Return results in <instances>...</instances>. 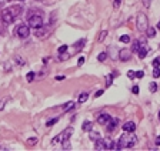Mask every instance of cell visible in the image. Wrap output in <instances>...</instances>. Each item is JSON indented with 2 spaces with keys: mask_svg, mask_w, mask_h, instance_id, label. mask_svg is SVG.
<instances>
[{
  "mask_svg": "<svg viewBox=\"0 0 160 151\" xmlns=\"http://www.w3.org/2000/svg\"><path fill=\"white\" fill-rule=\"evenodd\" d=\"M136 143H137V137L136 135H126L124 134V135L120 137L117 146H119V150H121V148H133Z\"/></svg>",
  "mask_w": 160,
  "mask_h": 151,
  "instance_id": "1",
  "label": "cell"
},
{
  "mask_svg": "<svg viewBox=\"0 0 160 151\" xmlns=\"http://www.w3.org/2000/svg\"><path fill=\"white\" fill-rule=\"evenodd\" d=\"M136 26H137V30H140V32H146L149 29V19H147V16L144 13H139L137 14Z\"/></svg>",
  "mask_w": 160,
  "mask_h": 151,
  "instance_id": "2",
  "label": "cell"
},
{
  "mask_svg": "<svg viewBox=\"0 0 160 151\" xmlns=\"http://www.w3.org/2000/svg\"><path fill=\"white\" fill-rule=\"evenodd\" d=\"M29 27L30 29H35V30H39L43 27V24H44V22H43V17L39 16V14H35V16H30L29 17Z\"/></svg>",
  "mask_w": 160,
  "mask_h": 151,
  "instance_id": "3",
  "label": "cell"
},
{
  "mask_svg": "<svg viewBox=\"0 0 160 151\" xmlns=\"http://www.w3.org/2000/svg\"><path fill=\"white\" fill-rule=\"evenodd\" d=\"M16 33H17V36L20 38H27L30 36V27H29V24H20L17 27Z\"/></svg>",
  "mask_w": 160,
  "mask_h": 151,
  "instance_id": "4",
  "label": "cell"
},
{
  "mask_svg": "<svg viewBox=\"0 0 160 151\" xmlns=\"http://www.w3.org/2000/svg\"><path fill=\"white\" fill-rule=\"evenodd\" d=\"M130 59H132V50H129V49H121L119 51V60L120 61L126 63V61H129Z\"/></svg>",
  "mask_w": 160,
  "mask_h": 151,
  "instance_id": "5",
  "label": "cell"
},
{
  "mask_svg": "<svg viewBox=\"0 0 160 151\" xmlns=\"http://www.w3.org/2000/svg\"><path fill=\"white\" fill-rule=\"evenodd\" d=\"M110 121H112V117H110L107 113H102L99 117H97V123L102 124V125H107Z\"/></svg>",
  "mask_w": 160,
  "mask_h": 151,
  "instance_id": "6",
  "label": "cell"
},
{
  "mask_svg": "<svg viewBox=\"0 0 160 151\" xmlns=\"http://www.w3.org/2000/svg\"><path fill=\"white\" fill-rule=\"evenodd\" d=\"M1 19H3L4 23H12V22L14 20V16L10 13L9 9H4V10L1 11Z\"/></svg>",
  "mask_w": 160,
  "mask_h": 151,
  "instance_id": "7",
  "label": "cell"
},
{
  "mask_svg": "<svg viewBox=\"0 0 160 151\" xmlns=\"http://www.w3.org/2000/svg\"><path fill=\"white\" fill-rule=\"evenodd\" d=\"M136 130V124L133 121H127L126 124H123V131L124 133H134Z\"/></svg>",
  "mask_w": 160,
  "mask_h": 151,
  "instance_id": "8",
  "label": "cell"
},
{
  "mask_svg": "<svg viewBox=\"0 0 160 151\" xmlns=\"http://www.w3.org/2000/svg\"><path fill=\"white\" fill-rule=\"evenodd\" d=\"M143 44H144V40H136V41L133 43V46H132V51L139 53V50L143 47Z\"/></svg>",
  "mask_w": 160,
  "mask_h": 151,
  "instance_id": "9",
  "label": "cell"
},
{
  "mask_svg": "<svg viewBox=\"0 0 160 151\" xmlns=\"http://www.w3.org/2000/svg\"><path fill=\"white\" fill-rule=\"evenodd\" d=\"M94 150L96 151H102V150H106V144H104V140L103 138H99L94 144Z\"/></svg>",
  "mask_w": 160,
  "mask_h": 151,
  "instance_id": "10",
  "label": "cell"
},
{
  "mask_svg": "<svg viewBox=\"0 0 160 151\" xmlns=\"http://www.w3.org/2000/svg\"><path fill=\"white\" fill-rule=\"evenodd\" d=\"M9 10H10V13H12L14 17H17V16L22 13V7H20V6H12Z\"/></svg>",
  "mask_w": 160,
  "mask_h": 151,
  "instance_id": "11",
  "label": "cell"
},
{
  "mask_svg": "<svg viewBox=\"0 0 160 151\" xmlns=\"http://www.w3.org/2000/svg\"><path fill=\"white\" fill-rule=\"evenodd\" d=\"M117 124H119V120H117V118H116V120H113V118H112V121L107 124V128H109V131H113V130L117 127Z\"/></svg>",
  "mask_w": 160,
  "mask_h": 151,
  "instance_id": "12",
  "label": "cell"
},
{
  "mask_svg": "<svg viewBox=\"0 0 160 151\" xmlns=\"http://www.w3.org/2000/svg\"><path fill=\"white\" fill-rule=\"evenodd\" d=\"M92 130H93V124H92L90 121L86 120V121L83 123V131H89V133H90Z\"/></svg>",
  "mask_w": 160,
  "mask_h": 151,
  "instance_id": "13",
  "label": "cell"
},
{
  "mask_svg": "<svg viewBox=\"0 0 160 151\" xmlns=\"http://www.w3.org/2000/svg\"><path fill=\"white\" fill-rule=\"evenodd\" d=\"M14 61L20 66V67H23V66H26V60L24 59H22L20 56H14Z\"/></svg>",
  "mask_w": 160,
  "mask_h": 151,
  "instance_id": "14",
  "label": "cell"
},
{
  "mask_svg": "<svg viewBox=\"0 0 160 151\" xmlns=\"http://www.w3.org/2000/svg\"><path fill=\"white\" fill-rule=\"evenodd\" d=\"M73 107H75V103H73V101H69V103H66V104L62 106L63 111H69V110H72Z\"/></svg>",
  "mask_w": 160,
  "mask_h": 151,
  "instance_id": "15",
  "label": "cell"
},
{
  "mask_svg": "<svg viewBox=\"0 0 160 151\" xmlns=\"http://www.w3.org/2000/svg\"><path fill=\"white\" fill-rule=\"evenodd\" d=\"M146 34H147V37L153 38L156 36V29H153V27H149L147 30H146Z\"/></svg>",
  "mask_w": 160,
  "mask_h": 151,
  "instance_id": "16",
  "label": "cell"
},
{
  "mask_svg": "<svg viewBox=\"0 0 160 151\" xmlns=\"http://www.w3.org/2000/svg\"><path fill=\"white\" fill-rule=\"evenodd\" d=\"M137 54H139V57H140V59H144V57L147 56V49H146V47H142V49L139 50V53H137Z\"/></svg>",
  "mask_w": 160,
  "mask_h": 151,
  "instance_id": "17",
  "label": "cell"
},
{
  "mask_svg": "<svg viewBox=\"0 0 160 151\" xmlns=\"http://www.w3.org/2000/svg\"><path fill=\"white\" fill-rule=\"evenodd\" d=\"M70 148H72L70 138H66V140H63V150H70Z\"/></svg>",
  "mask_w": 160,
  "mask_h": 151,
  "instance_id": "18",
  "label": "cell"
},
{
  "mask_svg": "<svg viewBox=\"0 0 160 151\" xmlns=\"http://www.w3.org/2000/svg\"><path fill=\"white\" fill-rule=\"evenodd\" d=\"M87 98H89V94H87V93H81V94L79 96V100H77V101H79L80 104H81V103L87 101Z\"/></svg>",
  "mask_w": 160,
  "mask_h": 151,
  "instance_id": "19",
  "label": "cell"
},
{
  "mask_svg": "<svg viewBox=\"0 0 160 151\" xmlns=\"http://www.w3.org/2000/svg\"><path fill=\"white\" fill-rule=\"evenodd\" d=\"M57 121H59V117H54V118L49 120V121L46 123V125H47V127H52V125H54V124H56Z\"/></svg>",
  "mask_w": 160,
  "mask_h": 151,
  "instance_id": "20",
  "label": "cell"
},
{
  "mask_svg": "<svg viewBox=\"0 0 160 151\" xmlns=\"http://www.w3.org/2000/svg\"><path fill=\"white\" fill-rule=\"evenodd\" d=\"M99 138H100V134H99V133H93V131H90V140L97 141Z\"/></svg>",
  "mask_w": 160,
  "mask_h": 151,
  "instance_id": "21",
  "label": "cell"
},
{
  "mask_svg": "<svg viewBox=\"0 0 160 151\" xmlns=\"http://www.w3.org/2000/svg\"><path fill=\"white\" fill-rule=\"evenodd\" d=\"M106 37H107V30H102V32H100V34H99V41L102 43Z\"/></svg>",
  "mask_w": 160,
  "mask_h": 151,
  "instance_id": "22",
  "label": "cell"
},
{
  "mask_svg": "<svg viewBox=\"0 0 160 151\" xmlns=\"http://www.w3.org/2000/svg\"><path fill=\"white\" fill-rule=\"evenodd\" d=\"M60 141H63V134H59V137H54V138L52 140V144H57V143H60Z\"/></svg>",
  "mask_w": 160,
  "mask_h": 151,
  "instance_id": "23",
  "label": "cell"
},
{
  "mask_svg": "<svg viewBox=\"0 0 160 151\" xmlns=\"http://www.w3.org/2000/svg\"><path fill=\"white\" fill-rule=\"evenodd\" d=\"M106 59H107V53H104V51L100 53V54L97 56V60H99V61H104Z\"/></svg>",
  "mask_w": 160,
  "mask_h": 151,
  "instance_id": "24",
  "label": "cell"
},
{
  "mask_svg": "<svg viewBox=\"0 0 160 151\" xmlns=\"http://www.w3.org/2000/svg\"><path fill=\"white\" fill-rule=\"evenodd\" d=\"M120 41L127 44V43H130V37H129L127 34H123V36H120Z\"/></svg>",
  "mask_w": 160,
  "mask_h": 151,
  "instance_id": "25",
  "label": "cell"
},
{
  "mask_svg": "<svg viewBox=\"0 0 160 151\" xmlns=\"http://www.w3.org/2000/svg\"><path fill=\"white\" fill-rule=\"evenodd\" d=\"M106 78H107V80H106V86L110 87V86H112V81H113V74H107Z\"/></svg>",
  "mask_w": 160,
  "mask_h": 151,
  "instance_id": "26",
  "label": "cell"
},
{
  "mask_svg": "<svg viewBox=\"0 0 160 151\" xmlns=\"http://www.w3.org/2000/svg\"><path fill=\"white\" fill-rule=\"evenodd\" d=\"M150 91H152V93H156V91H157V84H156L155 81L150 83Z\"/></svg>",
  "mask_w": 160,
  "mask_h": 151,
  "instance_id": "27",
  "label": "cell"
},
{
  "mask_svg": "<svg viewBox=\"0 0 160 151\" xmlns=\"http://www.w3.org/2000/svg\"><path fill=\"white\" fill-rule=\"evenodd\" d=\"M67 49H69V46H67V44H64V46H60V47H59V50H57V51H59V53H60V54H63V53H64V51H66V50H67Z\"/></svg>",
  "mask_w": 160,
  "mask_h": 151,
  "instance_id": "28",
  "label": "cell"
},
{
  "mask_svg": "<svg viewBox=\"0 0 160 151\" xmlns=\"http://www.w3.org/2000/svg\"><path fill=\"white\" fill-rule=\"evenodd\" d=\"M26 78H27V81H33V78H35V73H33V71H29L27 76H26Z\"/></svg>",
  "mask_w": 160,
  "mask_h": 151,
  "instance_id": "29",
  "label": "cell"
},
{
  "mask_svg": "<svg viewBox=\"0 0 160 151\" xmlns=\"http://www.w3.org/2000/svg\"><path fill=\"white\" fill-rule=\"evenodd\" d=\"M3 70H4L6 73L12 70V66H10V63H9V61H6V63H4V69H3Z\"/></svg>",
  "mask_w": 160,
  "mask_h": 151,
  "instance_id": "30",
  "label": "cell"
},
{
  "mask_svg": "<svg viewBox=\"0 0 160 151\" xmlns=\"http://www.w3.org/2000/svg\"><path fill=\"white\" fill-rule=\"evenodd\" d=\"M153 77H160V69L159 67H155V70H153Z\"/></svg>",
  "mask_w": 160,
  "mask_h": 151,
  "instance_id": "31",
  "label": "cell"
},
{
  "mask_svg": "<svg viewBox=\"0 0 160 151\" xmlns=\"http://www.w3.org/2000/svg\"><path fill=\"white\" fill-rule=\"evenodd\" d=\"M139 91H140L139 86H133V87H132V93H133V94H139Z\"/></svg>",
  "mask_w": 160,
  "mask_h": 151,
  "instance_id": "32",
  "label": "cell"
},
{
  "mask_svg": "<svg viewBox=\"0 0 160 151\" xmlns=\"http://www.w3.org/2000/svg\"><path fill=\"white\" fill-rule=\"evenodd\" d=\"M120 4H121V0H113V7L115 9H119Z\"/></svg>",
  "mask_w": 160,
  "mask_h": 151,
  "instance_id": "33",
  "label": "cell"
},
{
  "mask_svg": "<svg viewBox=\"0 0 160 151\" xmlns=\"http://www.w3.org/2000/svg\"><path fill=\"white\" fill-rule=\"evenodd\" d=\"M6 103H7V98H3V100H0V111H1V110L4 109Z\"/></svg>",
  "mask_w": 160,
  "mask_h": 151,
  "instance_id": "34",
  "label": "cell"
},
{
  "mask_svg": "<svg viewBox=\"0 0 160 151\" xmlns=\"http://www.w3.org/2000/svg\"><path fill=\"white\" fill-rule=\"evenodd\" d=\"M152 64H153V67H159V66H160V57H157V59H155Z\"/></svg>",
  "mask_w": 160,
  "mask_h": 151,
  "instance_id": "35",
  "label": "cell"
},
{
  "mask_svg": "<svg viewBox=\"0 0 160 151\" xmlns=\"http://www.w3.org/2000/svg\"><path fill=\"white\" fill-rule=\"evenodd\" d=\"M27 143H29V144H36V143H37V138H36V137H35V138H29Z\"/></svg>",
  "mask_w": 160,
  "mask_h": 151,
  "instance_id": "36",
  "label": "cell"
},
{
  "mask_svg": "<svg viewBox=\"0 0 160 151\" xmlns=\"http://www.w3.org/2000/svg\"><path fill=\"white\" fill-rule=\"evenodd\" d=\"M127 76H129V78H134V77H136V73H134V71H132V70H130V71H129V73H127Z\"/></svg>",
  "mask_w": 160,
  "mask_h": 151,
  "instance_id": "37",
  "label": "cell"
},
{
  "mask_svg": "<svg viewBox=\"0 0 160 151\" xmlns=\"http://www.w3.org/2000/svg\"><path fill=\"white\" fill-rule=\"evenodd\" d=\"M77 64H79V66H83V64H84V57H80L79 60H77Z\"/></svg>",
  "mask_w": 160,
  "mask_h": 151,
  "instance_id": "38",
  "label": "cell"
},
{
  "mask_svg": "<svg viewBox=\"0 0 160 151\" xmlns=\"http://www.w3.org/2000/svg\"><path fill=\"white\" fill-rule=\"evenodd\" d=\"M150 3H152V0H143V4H144V7H149V6H150Z\"/></svg>",
  "mask_w": 160,
  "mask_h": 151,
  "instance_id": "39",
  "label": "cell"
},
{
  "mask_svg": "<svg viewBox=\"0 0 160 151\" xmlns=\"http://www.w3.org/2000/svg\"><path fill=\"white\" fill-rule=\"evenodd\" d=\"M143 76H144V73H143V71H136V77H137V78H142Z\"/></svg>",
  "mask_w": 160,
  "mask_h": 151,
  "instance_id": "40",
  "label": "cell"
},
{
  "mask_svg": "<svg viewBox=\"0 0 160 151\" xmlns=\"http://www.w3.org/2000/svg\"><path fill=\"white\" fill-rule=\"evenodd\" d=\"M64 78H66L64 76H56V80H57V81H63Z\"/></svg>",
  "mask_w": 160,
  "mask_h": 151,
  "instance_id": "41",
  "label": "cell"
},
{
  "mask_svg": "<svg viewBox=\"0 0 160 151\" xmlns=\"http://www.w3.org/2000/svg\"><path fill=\"white\" fill-rule=\"evenodd\" d=\"M103 91H104V90H99V91H96V94H94V97H100V96L103 94Z\"/></svg>",
  "mask_w": 160,
  "mask_h": 151,
  "instance_id": "42",
  "label": "cell"
},
{
  "mask_svg": "<svg viewBox=\"0 0 160 151\" xmlns=\"http://www.w3.org/2000/svg\"><path fill=\"white\" fill-rule=\"evenodd\" d=\"M155 144H156L157 147H159V146H160V135H159V137H157V138H156V140H155Z\"/></svg>",
  "mask_w": 160,
  "mask_h": 151,
  "instance_id": "43",
  "label": "cell"
},
{
  "mask_svg": "<svg viewBox=\"0 0 160 151\" xmlns=\"http://www.w3.org/2000/svg\"><path fill=\"white\" fill-rule=\"evenodd\" d=\"M0 150H1V151H6L7 148H6V147H1V146H0Z\"/></svg>",
  "mask_w": 160,
  "mask_h": 151,
  "instance_id": "44",
  "label": "cell"
},
{
  "mask_svg": "<svg viewBox=\"0 0 160 151\" xmlns=\"http://www.w3.org/2000/svg\"><path fill=\"white\" fill-rule=\"evenodd\" d=\"M157 29H160V22H159V23H157Z\"/></svg>",
  "mask_w": 160,
  "mask_h": 151,
  "instance_id": "45",
  "label": "cell"
},
{
  "mask_svg": "<svg viewBox=\"0 0 160 151\" xmlns=\"http://www.w3.org/2000/svg\"><path fill=\"white\" fill-rule=\"evenodd\" d=\"M159 118H160V113H159Z\"/></svg>",
  "mask_w": 160,
  "mask_h": 151,
  "instance_id": "46",
  "label": "cell"
},
{
  "mask_svg": "<svg viewBox=\"0 0 160 151\" xmlns=\"http://www.w3.org/2000/svg\"><path fill=\"white\" fill-rule=\"evenodd\" d=\"M20 1H24V0H20Z\"/></svg>",
  "mask_w": 160,
  "mask_h": 151,
  "instance_id": "47",
  "label": "cell"
}]
</instances>
